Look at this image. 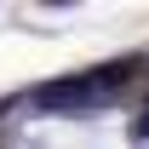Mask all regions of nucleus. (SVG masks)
<instances>
[{
  "mask_svg": "<svg viewBox=\"0 0 149 149\" xmlns=\"http://www.w3.org/2000/svg\"><path fill=\"white\" fill-rule=\"evenodd\" d=\"M46 6H52V0H46ZM57 6H74V0H57Z\"/></svg>",
  "mask_w": 149,
  "mask_h": 149,
  "instance_id": "3",
  "label": "nucleus"
},
{
  "mask_svg": "<svg viewBox=\"0 0 149 149\" xmlns=\"http://www.w3.org/2000/svg\"><path fill=\"white\" fill-rule=\"evenodd\" d=\"M92 103H103V86H97V74H69V80H52V86H40L35 92V109L46 115H80V109H92Z\"/></svg>",
  "mask_w": 149,
  "mask_h": 149,
  "instance_id": "1",
  "label": "nucleus"
},
{
  "mask_svg": "<svg viewBox=\"0 0 149 149\" xmlns=\"http://www.w3.org/2000/svg\"><path fill=\"white\" fill-rule=\"evenodd\" d=\"M132 138H149V109L138 115V120H132Z\"/></svg>",
  "mask_w": 149,
  "mask_h": 149,
  "instance_id": "2",
  "label": "nucleus"
}]
</instances>
